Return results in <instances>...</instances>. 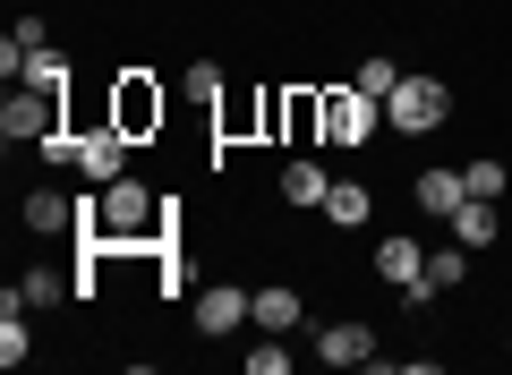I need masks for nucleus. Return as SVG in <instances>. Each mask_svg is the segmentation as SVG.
Returning a JSON list of instances; mask_svg holds the SVG:
<instances>
[{
	"label": "nucleus",
	"mask_w": 512,
	"mask_h": 375,
	"mask_svg": "<svg viewBox=\"0 0 512 375\" xmlns=\"http://www.w3.org/2000/svg\"><path fill=\"white\" fill-rule=\"evenodd\" d=\"M248 375H291V333H256V350H248Z\"/></svg>",
	"instance_id": "obj_21"
},
{
	"label": "nucleus",
	"mask_w": 512,
	"mask_h": 375,
	"mask_svg": "<svg viewBox=\"0 0 512 375\" xmlns=\"http://www.w3.org/2000/svg\"><path fill=\"white\" fill-rule=\"evenodd\" d=\"M367 214H376V197H367V179H333V188H325V222H342V231H359Z\"/></svg>",
	"instance_id": "obj_16"
},
{
	"label": "nucleus",
	"mask_w": 512,
	"mask_h": 375,
	"mask_svg": "<svg viewBox=\"0 0 512 375\" xmlns=\"http://www.w3.org/2000/svg\"><path fill=\"white\" fill-rule=\"evenodd\" d=\"M461 179H470V197H495V205H504V188H512V171H504V162H495V154L461 162Z\"/></svg>",
	"instance_id": "obj_20"
},
{
	"label": "nucleus",
	"mask_w": 512,
	"mask_h": 375,
	"mask_svg": "<svg viewBox=\"0 0 512 375\" xmlns=\"http://www.w3.org/2000/svg\"><path fill=\"white\" fill-rule=\"evenodd\" d=\"M453 120V86L444 77H402V86L384 94V128L393 137H427V128Z\"/></svg>",
	"instance_id": "obj_2"
},
{
	"label": "nucleus",
	"mask_w": 512,
	"mask_h": 375,
	"mask_svg": "<svg viewBox=\"0 0 512 375\" xmlns=\"http://www.w3.org/2000/svg\"><path fill=\"white\" fill-rule=\"evenodd\" d=\"M350 86H359V94H393V86H402V60H384V52H367V60H359V77H350Z\"/></svg>",
	"instance_id": "obj_22"
},
{
	"label": "nucleus",
	"mask_w": 512,
	"mask_h": 375,
	"mask_svg": "<svg viewBox=\"0 0 512 375\" xmlns=\"http://www.w3.org/2000/svg\"><path fill=\"white\" fill-rule=\"evenodd\" d=\"M256 333H299V324H308V299H299V290L291 282H265V290H256Z\"/></svg>",
	"instance_id": "obj_10"
},
{
	"label": "nucleus",
	"mask_w": 512,
	"mask_h": 375,
	"mask_svg": "<svg viewBox=\"0 0 512 375\" xmlns=\"http://www.w3.org/2000/svg\"><path fill=\"white\" fill-rule=\"evenodd\" d=\"M9 299H26V307H35V316H43V307H60V299H69V282H60L52 265H35V273H26L18 290H9Z\"/></svg>",
	"instance_id": "obj_19"
},
{
	"label": "nucleus",
	"mask_w": 512,
	"mask_h": 375,
	"mask_svg": "<svg viewBox=\"0 0 512 375\" xmlns=\"http://www.w3.org/2000/svg\"><path fill=\"white\" fill-rule=\"evenodd\" d=\"M26 231H43V239L77 231V197H60V188H35V197H26Z\"/></svg>",
	"instance_id": "obj_14"
},
{
	"label": "nucleus",
	"mask_w": 512,
	"mask_h": 375,
	"mask_svg": "<svg viewBox=\"0 0 512 375\" xmlns=\"http://www.w3.org/2000/svg\"><path fill=\"white\" fill-rule=\"evenodd\" d=\"M146 222H154V188L120 171L103 188V239H146Z\"/></svg>",
	"instance_id": "obj_5"
},
{
	"label": "nucleus",
	"mask_w": 512,
	"mask_h": 375,
	"mask_svg": "<svg viewBox=\"0 0 512 375\" xmlns=\"http://www.w3.org/2000/svg\"><path fill=\"white\" fill-rule=\"evenodd\" d=\"M180 94H188V103H222V69H214V60H197V69L180 77Z\"/></svg>",
	"instance_id": "obj_23"
},
{
	"label": "nucleus",
	"mask_w": 512,
	"mask_h": 375,
	"mask_svg": "<svg viewBox=\"0 0 512 375\" xmlns=\"http://www.w3.org/2000/svg\"><path fill=\"white\" fill-rule=\"evenodd\" d=\"M18 86L60 94V86H69V52H60V43H35V52H26V77H18Z\"/></svg>",
	"instance_id": "obj_17"
},
{
	"label": "nucleus",
	"mask_w": 512,
	"mask_h": 375,
	"mask_svg": "<svg viewBox=\"0 0 512 375\" xmlns=\"http://www.w3.org/2000/svg\"><path fill=\"white\" fill-rule=\"evenodd\" d=\"M43 154H52V162H77V171H86V188H111V179L128 171V137H120V120H94L86 137H52Z\"/></svg>",
	"instance_id": "obj_1"
},
{
	"label": "nucleus",
	"mask_w": 512,
	"mask_h": 375,
	"mask_svg": "<svg viewBox=\"0 0 512 375\" xmlns=\"http://www.w3.org/2000/svg\"><path fill=\"white\" fill-rule=\"evenodd\" d=\"M419 273H427V239H410V231H384V239H376V282L410 290Z\"/></svg>",
	"instance_id": "obj_9"
},
{
	"label": "nucleus",
	"mask_w": 512,
	"mask_h": 375,
	"mask_svg": "<svg viewBox=\"0 0 512 375\" xmlns=\"http://www.w3.org/2000/svg\"><path fill=\"white\" fill-rule=\"evenodd\" d=\"M35 307L26 299H0V367H26V358H35Z\"/></svg>",
	"instance_id": "obj_12"
},
{
	"label": "nucleus",
	"mask_w": 512,
	"mask_h": 375,
	"mask_svg": "<svg viewBox=\"0 0 512 375\" xmlns=\"http://www.w3.org/2000/svg\"><path fill=\"white\" fill-rule=\"evenodd\" d=\"M427 282H436V290H461V282H470V248H461V239L427 248Z\"/></svg>",
	"instance_id": "obj_18"
},
{
	"label": "nucleus",
	"mask_w": 512,
	"mask_h": 375,
	"mask_svg": "<svg viewBox=\"0 0 512 375\" xmlns=\"http://www.w3.org/2000/svg\"><path fill=\"white\" fill-rule=\"evenodd\" d=\"M0 137H9V145H52L60 137V94L9 86V103H0Z\"/></svg>",
	"instance_id": "obj_3"
},
{
	"label": "nucleus",
	"mask_w": 512,
	"mask_h": 375,
	"mask_svg": "<svg viewBox=\"0 0 512 375\" xmlns=\"http://www.w3.org/2000/svg\"><path fill=\"white\" fill-rule=\"evenodd\" d=\"M504 350H512V333H504Z\"/></svg>",
	"instance_id": "obj_24"
},
{
	"label": "nucleus",
	"mask_w": 512,
	"mask_h": 375,
	"mask_svg": "<svg viewBox=\"0 0 512 375\" xmlns=\"http://www.w3.org/2000/svg\"><path fill=\"white\" fill-rule=\"evenodd\" d=\"M316 358H325V367H376V324H367V316L316 324Z\"/></svg>",
	"instance_id": "obj_7"
},
{
	"label": "nucleus",
	"mask_w": 512,
	"mask_h": 375,
	"mask_svg": "<svg viewBox=\"0 0 512 375\" xmlns=\"http://www.w3.org/2000/svg\"><path fill=\"white\" fill-rule=\"evenodd\" d=\"M248 316H256V290H239V282H205L197 290V333L205 341H231Z\"/></svg>",
	"instance_id": "obj_6"
},
{
	"label": "nucleus",
	"mask_w": 512,
	"mask_h": 375,
	"mask_svg": "<svg viewBox=\"0 0 512 375\" xmlns=\"http://www.w3.org/2000/svg\"><path fill=\"white\" fill-rule=\"evenodd\" d=\"M325 188H333V171H325V162H308V154H291V162H282V197H291V205H325Z\"/></svg>",
	"instance_id": "obj_15"
},
{
	"label": "nucleus",
	"mask_w": 512,
	"mask_h": 375,
	"mask_svg": "<svg viewBox=\"0 0 512 375\" xmlns=\"http://www.w3.org/2000/svg\"><path fill=\"white\" fill-rule=\"evenodd\" d=\"M376 128H384V94H359V86L325 94V145H367Z\"/></svg>",
	"instance_id": "obj_4"
},
{
	"label": "nucleus",
	"mask_w": 512,
	"mask_h": 375,
	"mask_svg": "<svg viewBox=\"0 0 512 375\" xmlns=\"http://www.w3.org/2000/svg\"><path fill=\"white\" fill-rule=\"evenodd\" d=\"M444 231H453L470 256H487V248H495V197H461V214L444 222Z\"/></svg>",
	"instance_id": "obj_13"
},
{
	"label": "nucleus",
	"mask_w": 512,
	"mask_h": 375,
	"mask_svg": "<svg viewBox=\"0 0 512 375\" xmlns=\"http://www.w3.org/2000/svg\"><path fill=\"white\" fill-rule=\"evenodd\" d=\"M410 197H419L427 222H453L461 197H470V179H461V171H419V188H410Z\"/></svg>",
	"instance_id": "obj_11"
},
{
	"label": "nucleus",
	"mask_w": 512,
	"mask_h": 375,
	"mask_svg": "<svg viewBox=\"0 0 512 375\" xmlns=\"http://www.w3.org/2000/svg\"><path fill=\"white\" fill-rule=\"evenodd\" d=\"M111 120H120V137L137 145L146 128H163V86H154V77H120V103H111Z\"/></svg>",
	"instance_id": "obj_8"
}]
</instances>
